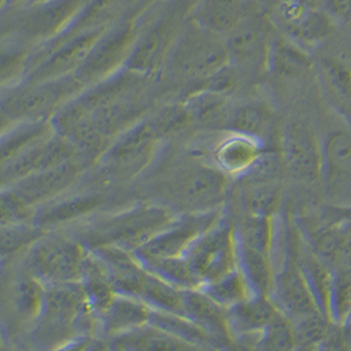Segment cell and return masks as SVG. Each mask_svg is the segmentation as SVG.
<instances>
[{
	"label": "cell",
	"mask_w": 351,
	"mask_h": 351,
	"mask_svg": "<svg viewBox=\"0 0 351 351\" xmlns=\"http://www.w3.org/2000/svg\"><path fill=\"white\" fill-rule=\"evenodd\" d=\"M34 342L51 349L83 342L96 322L80 282L45 283L43 309L36 319Z\"/></svg>",
	"instance_id": "6da1fadb"
},
{
	"label": "cell",
	"mask_w": 351,
	"mask_h": 351,
	"mask_svg": "<svg viewBox=\"0 0 351 351\" xmlns=\"http://www.w3.org/2000/svg\"><path fill=\"white\" fill-rule=\"evenodd\" d=\"M176 219L169 208L160 206L132 208L94 223L86 234L84 243L88 246L111 245L134 252Z\"/></svg>",
	"instance_id": "7a4b0ae2"
},
{
	"label": "cell",
	"mask_w": 351,
	"mask_h": 351,
	"mask_svg": "<svg viewBox=\"0 0 351 351\" xmlns=\"http://www.w3.org/2000/svg\"><path fill=\"white\" fill-rule=\"evenodd\" d=\"M229 64L225 38L191 23V28L176 37L166 64L178 80L195 86Z\"/></svg>",
	"instance_id": "3957f363"
},
{
	"label": "cell",
	"mask_w": 351,
	"mask_h": 351,
	"mask_svg": "<svg viewBox=\"0 0 351 351\" xmlns=\"http://www.w3.org/2000/svg\"><path fill=\"white\" fill-rule=\"evenodd\" d=\"M87 88L75 74L60 80L32 84H19L3 99V117L12 123L27 120H50L64 103Z\"/></svg>",
	"instance_id": "277c9868"
},
{
	"label": "cell",
	"mask_w": 351,
	"mask_h": 351,
	"mask_svg": "<svg viewBox=\"0 0 351 351\" xmlns=\"http://www.w3.org/2000/svg\"><path fill=\"white\" fill-rule=\"evenodd\" d=\"M200 286L221 278L237 267L234 225L219 217L183 254Z\"/></svg>",
	"instance_id": "5b68a950"
},
{
	"label": "cell",
	"mask_w": 351,
	"mask_h": 351,
	"mask_svg": "<svg viewBox=\"0 0 351 351\" xmlns=\"http://www.w3.org/2000/svg\"><path fill=\"white\" fill-rule=\"evenodd\" d=\"M86 254L84 242L61 236H43L33 243L28 265L31 274L44 283L80 282Z\"/></svg>",
	"instance_id": "8992f818"
},
{
	"label": "cell",
	"mask_w": 351,
	"mask_h": 351,
	"mask_svg": "<svg viewBox=\"0 0 351 351\" xmlns=\"http://www.w3.org/2000/svg\"><path fill=\"white\" fill-rule=\"evenodd\" d=\"M108 25L84 31L74 37L29 56L28 71L20 84L60 80L75 74Z\"/></svg>",
	"instance_id": "52a82bcc"
},
{
	"label": "cell",
	"mask_w": 351,
	"mask_h": 351,
	"mask_svg": "<svg viewBox=\"0 0 351 351\" xmlns=\"http://www.w3.org/2000/svg\"><path fill=\"white\" fill-rule=\"evenodd\" d=\"M138 34L137 25L132 21L108 27L75 73L77 78L88 87L124 69Z\"/></svg>",
	"instance_id": "ba28073f"
},
{
	"label": "cell",
	"mask_w": 351,
	"mask_h": 351,
	"mask_svg": "<svg viewBox=\"0 0 351 351\" xmlns=\"http://www.w3.org/2000/svg\"><path fill=\"white\" fill-rule=\"evenodd\" d=\"M226 193V174L217 166L195 165L182 170L170 186V196L186 213L219 210Z\"/></svg>",
	"instance_id": "9c48e42d"
},
{
	"label": "cell",
	"mask_w": 351,
	"mask_h": 351,
	"mask_svg": "<svg viewBox=\"0 0 351 351\" xmlns=\"http://www.w3.org/2000/svg\"><path fill=\"white\" fill-rule=\"evenodd\" d=\"M78 156L75 146L66 137L54 132L1 165L3 189L15 184L27 176L74 160Z\"/></svg>",
	"instance_id": "30bf717a"
},
{
	"label": "cell",
	"mask_w": 351,
	"mask_h": 351,
	"mask_svg": "<svg viewBox=\"0 0 351 351\" xmlns=\"http://www.w3.org/2000/svg\"><path fill=\"white\" fill-rule=\"evenodd\" d=\"M280 156L285 170L295 179L312 183L321 178L322 146L315 132L303 121H289L282 130Z\"/></svg>",
	"instance_id": "8fae6325"
},
{
	"label": "cell",
	"mask_w": 351,
	"mask_h": 351,
	"mask_svg": "<svg viewBox=\"0 0 351 351\" xmlns=\"http://www.w3.org/2000/svg\"><path fill=\"white\" fill-rule=\"evenodd\" d=\"M220 216L219 210L186 213L132 253L138 261L183 256L192 242L216 223Z\"/></svg>",
	"instance_id": "7c38bea8"
},
{
	"label": "cell",
	"mask_w": 351,
	"mask_h": 351,
	"mask_svg": "<svg viewBox=\"0 0 351 351\" xmlns=\"http://www.w3.org/2000/svg\"><path fill=\"white\" fill-rule=\"evenodd\" d=\"M93 1L50 0L28 8L21 23V31L31 40L43 44L50 43L67 32Z\"/></svg>",
	"instance_id": "4fadbf2b"
},
{
	"label": "cell",
	"mask_w": 351,
	"mask_h": 351,
	"mask_svg": "<svg viewBox=\"0 0 351 351\" xmlns=\"http://www.w3.org/2000/svg\"><path fill=\"white\" fill-rule=\"evenodd\" d=\"M270 298L292 321L321 311L303 267L292 259H287L283 269L275 275Z\"/></svg>",
	"instance_id": "5bb4252c"
},
{
	"label": "cell",
	"mask_w": 351,
	"mask_h": 351,
	"mask_svg": "<svg viewBox=\"0 0 351 351\" xmlns=\"http://www.w3.org/2000/svg\"><path fill=\"white\" fill-rule=\"evenodd\" d=\"M80 170V162L74 158L27 176L15 184L5 187V190L16 195L25 204L33 208L40 207L66 191L77 180Z\"/></svg>",
	"instance_id": "9a60e30c"
},
{
	"label": "cell",
	"mask_w": 351,
	"mask_h": 351,
	"mask_svg": "<svg viewBox=\"0 0 351 351\" xmlns=\"http://www.w3.org/2000/svg\"><path fill=\"white\" fill-rule=\"evenodd\" d=\"M279 309L267 295L252 293L245 300L226 309V322L232 341H256Z\"/></svg>",
	"instance_id": "2e32d148"
},
{
	"label": "cell",
	"mask_w": 351,
	"mask_h": 351,
	"mask_svg": "<svg viewBox=\"0 0 351 351\" xmlns=\"http://www.w3.org/2000/svg\"><path fill=\"white\" fill-rule=\"evenodd\" d=\"M328 193L351 202V133L335 130L322 145V173Z\"/></svg>",
	"instance_id": "e0dca14e"
},
{
	"label": "cell",
	"mask_w": 351,
	"mask_h": 351,
	"mask_svg": "<svg viewBox=\"0 0 351 351\" xmlns=\"http://www.w3.org/2000/svg\"><path fill=\"white\" fill-rule=\"evenodd\" d=\"M174 28L169 23H160L149 31L140 33L125 67L143 77L158 73L167 64L176 44Z\"/></svg>",
	"instance_id": "ac0fdd59"
},
{
	"label": "cell",
	"mask_w": 351,
	"mask_h": 351,
	"mask_svg": "<svg viewBox=\"0 0 351 351\" xmlns=\"http://www.w3.org/2000/svg\"><path fill=\"white\" fill-rule=\"evenodd\" d=\"M160 138L162 136L153 117L136 121L112 141L100 158L113 166H132L145 160Z\"/></svg>",
	"instance_id": "d6986e66"
},
{
	"label": "cell",
	"mask_w": 351,
	"mask_h": 351,
	"mask_svg": "<svg viewBox=\"0 0 351 351\" xmlns=\"http://www.w3.org/2000/svg\"><path fill=\"white\" fill-rule=\"evenodd\" d=\"M271 41L263 21L246 17L233 32L225 37L230 64L267 67Z\"/></svg>",
	"instance_id": "ffe728a7"
},
{
	"label": "cell",
	"mask_w": 351,
	"mask_h": 351,
	"mask_svg": "<svg viewBox=\"0 0 351 351\" xmlns=\"http://www.w3.org/2000/svg\"><path fill=\"white\" fill-rule=\"evenodd\" d=\"M249 0H197L192 7L191 23L207 32L226 37L247 15Z\"/></svg>",
	"instance_id": "44dd1931"
},
{
	"label": "cell",
	"mask_w": 351,
	"mask_h": 351,
	"mask_svg": "<svg viewBox=\"0 0 351 351\" xmlns=\"http://www.w3.org/2000/svg\"><path fill=\"white\" fill-rule=\"evenodd\" d=\"M183 316L212 335L221 348L232 341L226 322V308L210 299L200 288L184 289Z\"/></svg>",
	"instance_id": "7402d4cb"
},
{
	"label": "cell",
	"mask_w": 351,
	"mask_h": 351,
	"mask_svg": "<svg viewBox=\"0 0 351 351\" xmlns=\"http://www.w3.org/2000/svg\"><path fill=\"white\" fill-rule=\"evenodd\" d=\"M263 152L265 144L262 141L246 134L230 132L229 136L216 145L213 160L226 176L237 179L253 166Z\"/></svg>",
	"instance_id": "603a6c76"
},
{
	"label": "cell",
	"mask_w": 351,
	"mask_h": 351,
	"mask_svg": "<svg viewBox=\"0 0 351 351\" xmlns=\"http://www.w3.org/2000/svg\"><path fill=\"white\" fill-rule=\"evenodd\" d=\"M152 308L143 300L116 293L103 313L96 319L106 337H116L130 332L149 322Z\"/></svg>",
	"instance_id": "cb8c5ba5"
},
{
	"label": "cell",
	"mask_w": 351,
	"mask_h": 351,
	"mask_svg": "<svg viewBox=\"0 0 351 351\" xmlns=\"http://www.w3.org/2000/svg\"><path fill=\"white\" fill-rule=\"evenodd\" d=\"M112 350H182L192 349L186 342L178 339L158 326L147 322L124 335L112 337Z\"/></svg>",
	"instance_id": "d4e9b609"
},
{
	"label": "cell",
	"mask_w": 351,
	"mask_h": 351,
	"mask_svg": "<svg viewBox=\"0 0 351 351\" xmlns=\"http://www.w3.org/2000/svg\"><path fill=\"white\" fill-rule=\"evenodd\" d=\"M101 199L97 195H78L73 197H64L58 200L57 197L48 203L41 204L36 209L34 223L43 229L47 226H54L69 223L82 217L95 208L99 207Z\"/></svg>",
	"instance_id": "484cf974"
},
{
	"label": "cell",
	"mask_w": 351,
	"mask_h": 351,
	"mask_svg": "<svg viewBox=\"0 0 351 351\" xmlns=\"http://www.w3.org/2000/svg\"><path fill=\"white\" fill-rule=\"evenodd\" d=\"M149 322L186 342L192 349L221 348V345L212 335H208L204 329L183 315L152 309Z\"/></svg>",
	"instance_id": "4316f807"
},
{
	"label": "cell",
	"mask_w": 351,
	"mask_h": 351,
	"mask_svg": "<svg viewBox=\"0 0 351 351\" xmlns=\"http://www.w3.org/2000/svg\"><path fill=\"white\" fill-rule=\"evenodd\" d=\"M237 267L246 278L253 293L267 295L271 293L274 285V270H272L271 254L259 252L245 246L236 241Z\"/></svg>",
	"instance_id": "83f0119b"
},
{
	"label": "cell",
	"mask_w": 351,
	"mask_h": 351,
	"mask_svg": "<svg viewBox=\"0 0 351 351\" xmlns=\"http://www.w3.org/2000/svg\"><path fill=\"white\" fill-rule=\"evenodd\" d=\"M184 289L176 287L160 276L145 270L137 299L147 304L152 309L183 315Z\"/></svg>",
	"instance_id": "f1b7e54d"
},
{
	"label": "cell",
	"mask_w": 351,
	"mask_h": 351,
	"mask_svg": "<svg viewBox=\"0 0 351 351\" xmlns=\"http://www.w3.org/2000/svg\"><path fill=\"white\" fill-rule=\"evenodd\" d=\"M312 61L303 49L285 38L272 40L267 58V69L283 78H295L309 70Z\"/></svg>",
	"instance_id": "f546056e"
},
{
	"label": "cell",
	"mask_w": 351,
	"mask_h": 351,
	"mask_svg": "<svg viewBox=\"0 0 351 351\" xmlns=\"http://www.w3.org/2000/svg\"><path fill=\"white\" fill-rule=\"evenodd\" d=\"M54 132L50 120H27L15 123V125L10 130H5L1 137V165Z\"/></svg>",
	"instance_id": "4dcf8cb0"
},
{
	"label": "cell",
	"mask_w": 351,
	"mask_h": 351,
	"mask_svg": "<svg viewBox=\"0 0 351 351\" xmlns=\"http://www.w3.org/2000/svg\"><path fill=\"white\" fill-rule=\"evenodd\" d=\"M271 113L261 104H243L230 113L226 120L229 132L254 137L265 144L271 129Z\"/></svg>",
	"instance_id": "1f68e13d"
},
{
	"label": "cell",
	"mask_w": 351,
	"mask_h": 351,
	"mask_svg": "<svg viewBox=\"0 0 351 351\" xmlns=\"http://www.w3.org/2000/svg\"><path fill=\"white\" fill-rule=\"evenodd\" d=\"M45 298V283L31 275L17 280L11 291V304L17 316L25 321H36Z\"/></svg>",
	"instance_id": "d6a6232c"
},
{
	"label": "cell",
	"mask_w": 351,
	"mask_h": 351,
	"mask_svg": "<svg viewBox=\"0 0 351 351\" xmlns=\"http://www.w3.org/2000/svg\"><path fill=\"white\" fill-rule=\"evenodd\" d=\"M147 270L166 282L183 289L200 287V282L195 276L184 256L169 258H153L138 261Z\"/></svg>",
	"instance_id": "836d02e7"
},
{
	"label": "cell",
	"mask_w": 351,
	"mask_h": 351,
	"mask_svg": "<svg viewBox=\"0 0 351 351\" xmlns=\"http://www.w3.org/2000/svg\"><path fill=\"white\" fill-rule=\"evenodd\" d=\"M199 288L210 299L223 305L226 309L234 304L245 300L247 296L253 293L246 278L243 276L239 267Z\"/></svg>",
	"instance_id": "e575fe53"
},
{
	"label": "cell",
	"mask_w": 351,
	"mask_h": 351,
	"mask_svg": "<svg viewBox=\"0 0 351 351\" xmlns=\"http://www.w3.org/2000/svg\"><path fill=\"white\" fill-rule=\"evenodd\" d=\"M234 234L236 241L242 245L271 254L274 236L271 217L243 212V216L234 225Z\"/></svg>",
	"instance_id": "d590c367"
},
{
	"label": "cell",
	"mask_w": 351,
	"mask_h": 351,
	"mask_svg": "<svg viewBox=\"0 0 351 351\" xmlns=\"http://www.w3.org/2000/svg\"><path fill=\"white\" fill-rule=\"evenodd\" d=\"M279 182L249 184L242 195V207L245 213L271 217L279 206Z\"/></svg>",
	"instance_id": "8d00e7d4"
},
{
	"label": "cell",
	"mask_w": 351,
	"mask_h": 351,
	"mask_svg": "<svg viewBox=\"0 0 351 351\" xmlns=\"http://www.w3.org/2000/svg\"><path fill=\"white\" fill-rule=\"evenodd\" d=\"M259 350H292L298 349L293 321L283 312L272 319L266 329L261 333L256 348Z\"/></svg>",
	"instance_id": "74e56055"
},
{
	"label": "cell",
	"mask_w": 351,
	"mask_h": 351,
	"mask_svg": "<svg viewBox=\"0 0 351 351\" xmlns=\"http://www.w3.org/2000/svg\"><path fill=\"white\" fill-rule=\"evenodd\" d=\"M302 267L308 278V282L316 296L321 311L328 315L335 270L330 267V263L325 262L316 254L306 258Z\"/></svg>",
	"instance_id": "f35d334b"
},
{
	"label": "cell",
	"mask_w": 351,
	"mask_h": 351,
	"mask_svg": "<svg viewBox=\"0 0 351 351\" xmlns=\"http://www.w3.org/2000/svg\"><path fill=\"white\" fill-rule=\"evenodd\" d=\"M293 326L298 349L321 348L332 326V319L326 313L319 311L293 321Z\"/></svg>",
	"instance_id": "ab89813d"
},
{
	"label": "cell",
	"mask_w": 351,
	"mask_h": 351,
	"mask_svg": "<svg viewBox=\"0 0 351 351\" xmlns=\"http://www.w3.org/2000/svg\"><path fill=\"white\" fill-rule=\"evenodd\" d=\"M330 319L343 325L351 316V272L337 269L329 300Z\"/></svg>",
	"instance_id": "60d3db41"
},
{
	"label": "cell",
	"mask_w": 351,
	"mask_h": 351,
	"mask_svg": "<svg viewBox=\"0 0 351 351\" xmlns=\"http://www.w3.org/2000/svg\"><path fill=\"white\" fill-rule=\"evenodd\" d=\"M285 170L283 160L279 153H274L271 150H265L261 157L253 163V166L245 171L237 179L245 186L258 184V183H269L278 182V178Z\"/></svg>",
	"instance_id": "b9f144b4"
},
{
	"label": "cell",
	"mask_w": 351,
	"mask_h": 351,
	"mask_svg": "<svg viewBox=\"0 0 351 351\" xmlns=\"http://www.w3.org/2000/svg\"><path fill=\"white\" fill-rule=\"evenodd\" d=\"M44 234V229L32 223L1 225L3 254H12L27 245H33Z\"/></svg>",
	"instance_id": "7bdbcfd3"
},
{
	"label": "cell",
	"mask_w": 351,
	"mask_h": 351,
	"mask_svg": "<svg viewBox=\"0 0 351 351\" xmlns=\"http://www.w3.org/2000/svg\"><path fill=\"white\" fill-rule=\"evenodd\" d=\"M153 120L160 130L162 137L183 130L193 123L191 113L189 107L186 106V103L171 104L165 107L153 117Z\"/></svg>",
	"instance_id": "ee69618b"
},
{
	"label": "cell",
	"mask_w": 351,
	"mask_h": 351,
	"mask_svg": "<svg viewBox=\"0 0 351 351\" xmlns=\"http://www.w3.org/2000/svg\"><path fill=\"white\" fill-rule=\"evenodd\" d=\"M37 208L31 207L20 200L10 190L3 189L1 193V225L32 223Z\"/></svg>",
	"instance_id": "f6af8a7d"
},
{
	"label": "cell",
	"mask_w": 351,
	"mask_h": 351,
	"mask_svg": "<svg viewBox=\"0 0 351 351\" xmlns=\"http://www.w3.org/2000/svg\"><path fill=\"white\" fill-rule=\"evenodd\" d=\"M29 54L21 50L4 51L1 56V80L3 84L11 87L19 82L21 83L28 71Z\"/></svg>",
	"instance_id": "bcb514c9"
},
{
	"label": "cell",
	"mask_w": 351,
	"mask_h": 351,
	"mask_svg": "<svg viewBox=\"0 0 351 351\" xmlns=\"http://www.w3.org/2000/svg\"><path fill=\"white\" fill-rule=\"evenodd\" d=\"M322 74L337 95L351 97V70L339 61L325 60Z\"/></svg>",
	"instance_id": "7dc6e473"
},
{
	"label": "cell",
	"mask_w": 351,
	"mask_h": 351,
	"mask_svg": "<svg viewBox=\"0 0 351 351\" xmlns=\"http://www.w3.org/2000/svg\"><path fill=\"white\" fill-rule=\"evenodd\" d=\"M325 10L333 19L351 21V0H325Z\"/></svg>",
	"instance_id": "c3c4849f"
},
{
	"label": "cell",
	"mask_w": 351,
	"mask_h": 351,
	"mask_svg": "<svg viewBox=\"0 0 351 351\" xmlns=\"http://www.w3.org/2000/svg\"><path fill=\"white\" fill-rule=\"evenodd\" d=\"M337 266L339 270L351 272V225L345 243H343L342 252L337 261Z\"/></svg>",
	"instance_id": "681fc988"
},
{
	"label": "cell",
	"mask_w": 351,
	"mask_h": 351,
	"mask_svg": "<svg viewBox=\"0 0 351 351\" xmlns=\"http://www.w3.org/2000/svg\"><path fill=\"white\" fill-rule=\"evenodd\" d=\"M50 0H1V5L3 8L10 7V8H23V10H28L32 7L41 5L44 3H48Z\"/></svg>",
	"instance_id": "f907efd6"
}]
</instances>
